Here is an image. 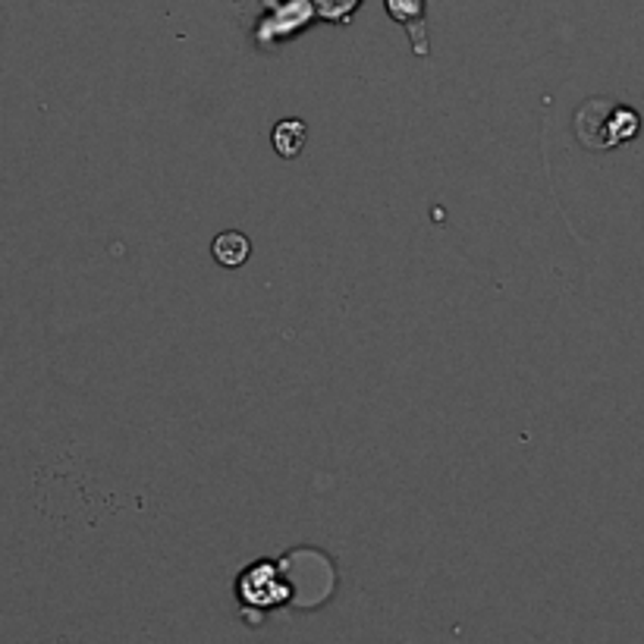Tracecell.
Instances as JSON below:
<instances>
[{"instance_id": "obj_1", "label": "cell", "mask_w": 644, "mask_h": 644, "mask_svg": "<svg viewBox=\"0 0 644 644\" xmlns=\"http://www.w3.org/2000/svg\"><path fill=\"white\" fill-rule=\"evenodd\" d=\"M267 7L270 13L262 16V23L255 29L258 45H280L314 20L311 0H267Z\"/></svg>"}, {"instance_id": "obj_2", "label": "cell", "mask_w": 644, "mask_h": 644, "mask_svg": "<svg viewBox=\"0 0 644 644\" xmlns=\"http://www.w3.org/2000/svg\"><path fill=\"white\" fill-rule=\"evenodd\" d=\"M393 23L406 25L412 51L419 57H428V32H424V0H384Z\"/></svg>"}, {"instance_id": "obj_3", "label": "cell", "mask_w": 644, "mask_h": 644, "mask_svg": "<svg viewBox=\"0 0 644 644\" xmlns=\"http://www.w3.org/2000/svg\"><path fill=\"white\" fill-rule=\"evenodd\" d=\"M642 130V116L629 108H610V116L603 120V130L598 133V145L595 148H617L625 145L629 138H635Z\"/></svg>"}, {"instance_id": "obj_4", "label": "cell", "mask_w": 644, "mask_h": 644, "mask_svg": "<svg viewBox=\"0 0 644 644\" xmlns=\"http://www.w3.org/2000/svg\"><path fill=\"white\" fill-rule=\"evenodd\" d=\"M211 252H214V258H218L223 267H240L245 265V258L252 255V243H248V236H243V233L226 230V233H221V236L214 240Z\"/></svg>"}, {"instance_id": "obj_5", "label": "cell", "mask_w": 644, "mask_h": 644, "mask_svg": "<svg viewBox=\"0 0 644 644\" xmlns=\"http://www.w3.org/2000/svg\"><path fill=\"white\" fill-rule=\"evenodd\" d=\"M306 123L302 120H284V123H277L274 126V148H277V155L280 157H296L302 155V148H306Z\"/></svg>"}, {"instance_id": "obj_6", "label": "cell", "mask_w": 644, "mask_h": 644, "mask_svg": "<svg viewBox=\"0 0 644 644\" xmlns=\"http://www.w3.org/2000/svg\"><path fill=\"white\" fill-rule=\"evenodd\" d=\"M362 0H311L314 7V16L327 20V23H349L353 13L358 10Z\"/></svg>"}]
</instances>
